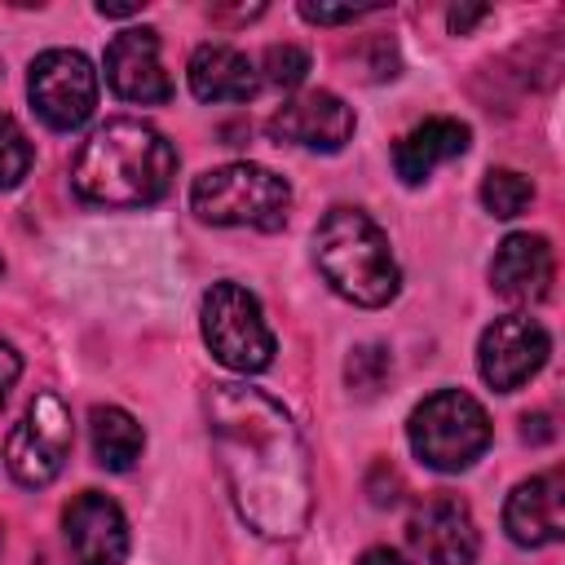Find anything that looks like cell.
<instances>
[{"instance_id":"cell-10","label":"cell","mask_w":565,"mask_h":565,"mask_svg":"<svg viewBox=\"0 0 565 565\" xmlns=\"http://www.w3.org/2000/svg\"><path fill=\"white\" fill-rule=\"evenodd\" d=\"M106 84L124 102L141 106H163L172 97V79L159 62V31L150 26H128L106 44Z\"/></svg>"},{"instance_id":"cell-19","label":"cell","mask_w":565,"mask_h":565,"mask_svg":"<svg viewBox=\"0 0 565 565\" xmlns=\"http://www.w3.org/2000/svg\"><path fill=\"white\" fill-rule=\"evenodd\" d=\"M481 203H486V212L508 221V216H521L534 203V185H530V177H521L512 168H490L486 181H481Z\"/></svg>"},{"instance_id":"cell-27","label":"cell","mask_w":565,"mask_h":565,"mask_svg":"<svg viewBox=\"0 0 565 565\" xmlns=\"http://www.w3.org/2000/svg\"><path fill=\"white\" fill-rule=\"evenodd\" d=\"M358 565H411L406 556H397L393 547H371V552H362V561Z\"/></svg>"},{"instance_id":"cell-23","label":"cell","mask_w":565,"mask_h":565,"mask_svg":"<svg viewBox=\"0 0 565 565\" xmlns=\"http://www.w3.org/2000/svg\"><path fill=\"white\" fill-rule=\"evenodd\" d=\"M375 9H322V4H300V18L305 22H318V26H331V22H358Z\"/></svg>"},{"instance_id":"cell-24","label":"cell","mask_w":565,"mask_h":565,"mask_svg":"<svg viewBox=\"0 0 565 565\" xmlns=\"http://www.w3.org/2000/svg\"><path fill=\"white\" fill-rule=\"evenodd\" d=\"M18 375H22V358H18V349L9 340H0V402L9 397V388L18 384Z\"/></svg>"},{"instance_id":"cell-26","label":"cell","mask_w":565,"mask_h":565,"mask_svg":"<svg viewBox=\"0 0 565 565\" xmlns=\"http://www.w3.org/2000/svg\"><path fill=\"white\" fill-rule=\"evenodd\" d=\"M481 18H486V9H450V13H446V22H450L455 35H463V31H468L472 22H481Z\"/></svg>"},{"instance_id":"cell-13","label":"cell","mask_w":565,"mask_h":565,"mask_svg":"<svg viewBox=\"0 0 565 565\" xmlns=\"http://www.w3.org/2000/svg\"><path fill=\"white\" fill-rule=\"evenodd\" d=\"M66 543L75 552V565H124L128 556V521L115 499L84 490L62 512Z\"/></svg>"},{"instance_id":"cell-3","label":"cell","mask_w":565,"mask_h":565,"mask_svg":"<svg viewBox=\"0 0 565 565\" xmlns=\"http://www.w3.org/2000/svg\"><path fill=\"white\" fill-rule=\"evenodd\" d=\"M313 260L331 291L362 309H380L397 296L402 274L384 230L358 207H331L313 230Z\"/></svg>"},{"instance_id":"cell-18","label":"cell","mask_w":565,"mask_h":565,"mask_svg":"<svg viewBox=\"0 0 565 565\" xmlns=\"http://www.w3.org/2000/svg\"><path fill=\"white\" fill-rule=\"evenodd\" d=\"M88 437H93V455L102 468L110 472H128L146 446L141 424L124 411V406H93L88 415Z\"/></svg>"},{"instance_id":"cell-14","label":"cell","mask_w":565,"mask_h":565,"mask_svg":"<svg viewBox=\"0 0 565 565\" xmlns=\"http://www.w3.org/2000/svg\"><path fill=\"white\" fill-rule=\"evenodd\" d=\"M503 530L521 547H547V543L565 539V477L561 472H539V477L521 481L508 494Z\"/></svg>"},{"instance_id":"cell-9","label":"cell","mask_w":565,"mask_h":565,"mask_svg":"<svg viewBox=\"0 0 565 565\" xmlns=\"http://www.w3.org/2000/svg\"><path fill=\"white\" fill-rule=\"evenodd\" d=\"M547 353H552V335L543 331V322H534L525 313H508V318H494L481 331L477 366H481V380L490 388L512 393L530 375H539V366L547 362Z\"/></svg>"},{"instance_id":"cell-20","label":"cell","mask_w":565,"mask_h":565,"mask_svg":"<svg viewBox=\"0 0 565 565\" xmlns=\"http://www.w3.org/2000/svg\"><path fill=\"white\" fill-rule=\"evenodd\" d=\"M31 141H26V132L9 119V115H0V190H13L26 172H31Z\"/></svg>"},{"instance_id":"cell-25","label":"cell","mask_w":565,"mask_h":565,"mask_svg":"<svg viewBox=\"0 0 565 565\" xmlns=\"http://www.w3.org/2000/svg\"><path fill=\"white\" fill-rule=\"evenodd\" d=\"M552 433H556V428H552L547 415H525V419H521V437H525V441H552Z\"/></svg>"},{"instance_id":"cell-7","label":"cell","mask_w":565,"mask_h":565,"mask_svg":"<svg viewBox=\"0 0 565 565\" xmlns=\"http://www.w3.org/2000/svg\"><path fill=\"white\" fill-rule=\"evenodd\" d=\"M71 441H75V428H71V411L57 393H35L31 406L22 411V419L13 424L9 441H4V468L18 486L26 490H40L49 486L66 459H71Z\"/></svg>"},{"instance_id":"cell-16","label":"cell","mask_w":565,"mask_h":565,"mask_svg":"<svg viewBox=\"0 0 565 565\" xmlns=\"http://www.w3.org/2000/svg\"><path fill=\"white\" fill-rule=\"evenodd\" d=\"M468 137H472L468 124L446 119V115H433V119L415 124V128L393 146V168H397V177H402L406 185H419L437 163L463 154V150H468Z\"/></svg>"},{"instance_id":"cell-4","label":"cell","mask_w":565,"mask_h":565,"mask_svg":"<svg viewBox=\"0 0 565 565\" xmlns=\"http://www.w3.org/2000/svg\"><path fill=\"white\" fill-rule=\"evenodd\" d=\"M190 207L212 225H252L278 230L291 207V185L260 163H221L194 177Z\"/></svg>"},{"instance_id":"cell-17","label":"cell","mask_w":565,"mask_h":565,"mask_svg":"<svg viewBox=\"0 0 565 565\" xmlns=\"http://www.w3.org/2000/svg\"><path fill=\"white\" fill-rule=\"evenodd\" d=\"M256 84V66L230 44H199L190 53V88L199 102H247Z\"/></svg>"},{"instance_id":"cell-8","label":"cell","mask_w":565,"mask_h":565,"mask_svg":"<svg viewBox=\"0 0 565 565\" xmlns=\"http://www.w3.org/2000/svg\"><path fill=\"white\" fill-rule=\"evenodd\" d=\"M26 93H31V106L35 115L57 128V132H71L79 128L93 106H97V71L84 53L75 49H49L31 62V75H26Z\"/></svg>"},{"instance_id":"cell-22","label":"cell","mask_w":565,"mask_h":565,"mask_svg":"<svg viewBox=\"0 0 565 565\" xmlns=\"http://www.w3.org/2000/svg\"><path fill=\"white\" fill-rule=\"evenodd\" d=\"M309 71V53L296 49V44H269L265 49V79L274 88H296Z\"/></svg>"},{"instance_id":"cell-6","label":"cell","mask_w":565,"mask_h":565,"mask_svg":"<svg viewBox=\"0 0 565 565\" xmlns=\"http://www.w3.org/2000/svg\"><path fill=\"white\" fill-rule=\"evenodd\" d=\"M199 322H203V340L212 349V358L230 371L256 375L274 362V331L265 327L260 300L238 287V282H212L203 305H199Z\"/></svg>"},{"instance_id":"cell-11","label":"cell","mask_w":565,"mask_h":565,"mask_svg":"<svg viewBox=\"0 0 565 565\" xmlns=\"http://www.w3.org/2000/svg\"><path fill=\"white\" fill-rule=\"evenodd\" d=\"M269 137L305 146V150L335 154L353 137V110L344 106V97H335L327 88H313V93H300V97H291L274 110Z\"/></svg>"},{"instance_id":"cell-12","label":"cell","mask_w":565,"mask_h":565,"mask_svg":"<svg viewBox=\"0 0 565 565\" xmlns=\"http://www.w3.org/2000/svg\"><path fill=\"white\" fill-rule=\"evenodd\" d=\"M411 543L424 552V561L433 565H472L477 561V521L468 512V503L459 494H433L411 512L406 525Z\"/></svg>"},{"instance_id":"cell-1","label":"cell","mask_w":565,"mask_h":565,"mask_svg":"<svg viewBox=\"0 0 565 565\" xmlns=\"http://www.w3.org/2000/svg\"><path fill=\"white\" fill-rule=\"evenodd\" d=\"M212 450L238 516L265 539H296L309 525V455L291 415L247 384H212Z\"/></svg>"},{"instance_id":"cell-21","label":"cell","mask_w":565,"mask_h":565,"mask_svg":"<svg viewBox=\"0 0 565 565\" xmlns=\"http://www.w3.org/2000/svg\"><path fill=\"white\" fill-rule=\"evenodd\" d=\"M388 371H393V362H388V349H380V344H362V349H353L349 362H344L349 388H358L362 397L380 393V384L388 380Z\"/></svg>"},{"instance_id":"cell-5","label":"cell","mask_w":565,"mask_h":565,"mask_svg":"<svg viewBox=\"0 0 565 565\" xmlns=\"http://www.w3.org/2000/svg\"><path fill=\"white\" fill-rule=\"evenodd\" d=\"M406 437H411V450L419 455V463H428L437 472H463L490 446V419L477 397H468L459 388H441L411 411Z\"/></svg>"},{"instance_id":"cell-2","label":"cell","mask_w":565,"mask_h":565,"mask_svg":"<svg viewBox=\"0 0 565 565\" xmlns=\"http://www.w3.org/2000/svg\"><path fill=\"white\" fill-rule=\"evenodd\" d=\"M177 177L172 141L141 119H106L71 163V185L97 207H150Z\"/></svg>"},{"instance_id":"cell-15","label":"cell","mask_w":565,"mask_h":565,"mask_svg":"<svg viewBox=\"0 0 565 565\" xmlns=\"http://www.w3.org/2000/svg\"><path fill=\"white\" fill-rule=\"evenodd\" d=\"M552 247L543 234H508L490 260V287L503 300L516 305H539L552 291Z\"/></svg>"}]
</instances>
